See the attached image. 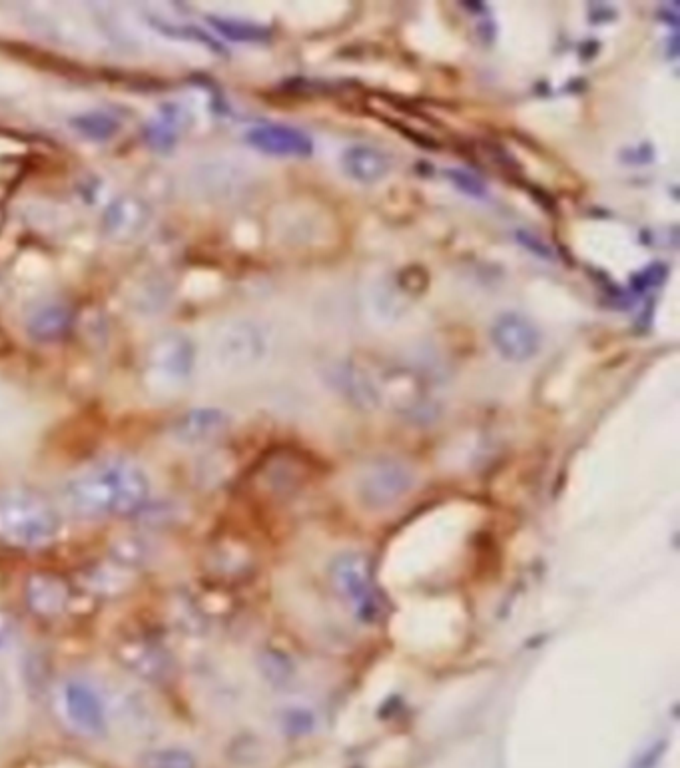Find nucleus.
I'll use <instances>...</instances> for the list:
<instances>
[{
  "instance_id": "obj_9",
  "label": "nucleus",
  "mask_w": 680,
  "mask_h": 768,
  "mask_svg": "<svg viewBox=\"0 0 680 768\" xmlns=\"http://www.w3.org/2000/svg\"><path fill=\"white\" fill-rule=\"evenodd\" d=\"M244 182L236 160L226 156H208L190 164L184 172V190L204 202H220L234 196Z\"/></svg>"
},
{
  "instance_id": "obj_23",
  "label": "nucleus",
  "mask_w": 680,
  "mask_h": 768,
  "mask_svg": "<svg viewBox=\"0 0 680 768\" xmlns=\"http://www.w3.org/2000/svg\"><path fill=\"white\" fill-rule=\"evenodd\" d=\"M148 768H196V759L184 751V749H158L148 755L146 759Z\"/></svg>"
},
{
  "instance_id": "obj_14",
  "label": "nucleus",
  "mask_w": 680,
  "mask_h": 768,
  "mask_svg": "<svg viewBox=\"0 0 680 768\" xmlns=\"http://www.w3.org/2000/svg\"><path fill=\"white\" fill-rule=\"evenodd\" d=\"M124 665L144 681H164L172 671V659L164 647L150 639L128 641L120 649Z\"/></svg>"
},
{
  "instance_id": "obj_22",
  "label": "nucleus",
  "mask_w": 680,
  "mask_h": 768,
  "mask_svg": "<svg viewBox=\"0 0 680 768\" xmlns=\"http://www.w3.org/2000/svg\"><path fill=\"white\" fill-rule=\"evenodd\" d=\"M280 727L288 737L300 739L310 735L316 729V717L312 711L302 709V707H292L286 709L280 717Z\"/></svg>"
},
{
  "instance_id": "obj_10",
  "label": "nucleus",
  "mask_w": 680,
  "mask_h": 768,
  "mask_svg": "<svg viewBox=\"0 0 680 768\" xmlns=\"http://www.w3.org/2000/svg\"><path fill=\"white\" fill-rule=\"evenodd\" d=\"M154 222L150 202L138 194H120L102 212V232L110 242L130 244L140 240Z\"/></svg>"
},
{
  "instance_id": "obj_5",
  "label": "nucleus",
  "mask_w": 680,
  "mask_h": 768,
  "mask_svg": "<svg viewBox=\"0 0 680 768\" xmlns=\"http://www.w3.org/2000/svg\"><path fill=\"white\" fill-rule=\"evenodd\" d=\"M196 370V346L182 332H166L158 336L144 364V380L156 393H176L192 380Z\"/></svg>"
},
{
  "instance_id": "obj_8",
  "label": "nucleus",
  "mask_w": 680,
  "mask_h": 768,
  "mask_svg": "<svg viewBox=\"0 0 680 768\" xmlns=\"http://www.w3.org/2000/svg\"><path fill=\"white\" fill-rule=\"evenodd\" d=\"M210 354L220 370L240 372L256 366L264 358L266 340L252 322H228L214 332Z\"/></svg>"
},
{
  "instance_id": "obj_2",
  "label": "nucleus",
  "mask_w": 680,
  "mask_h": 768,
  "mask_svg": "<svg viewBox=\"0 0 680 768\" xmlns=\"http://www.w3.org/2000/svg\"><path fill=\"white\" fill-rule=\"evenodd\" d=\"M58 533V517L40 495L20 489L0 491V543L38 549Z\"/></svg>"
},
{
  "instance_id": "obj_27",
  "label": "nucleus",
  "mask_w": 680,
  "mask_h": 768,
  "mask_svg": "<svg viewBox=\"0 0 680 768\" xmlns=\"http://www.w3.org/2000/svg\"><path fill=\"white\" fill-rule=\"evenodd\" d=\"M16 639V621L10 613L0 609V653L6 651Z\"/></svg>"
},
{
  "instance_id": "obj_25",
  "label": "nucleus",
  "mask_w": 680,
  "mask_h": 768,
  "mask_svg": "<svg viewBox=\"0 0 680 768\" xmlns=\"http://www.w3.org/2000/svg\"><path fill=\"white\" fill-rule=\"evenodd\" d=\"M148 547L138 541V537H126L116 545V559L126 567H136L148 559Z\"/></svg>"
},
{
  "instance_id": "obj_17",
  "label": "nucleus",
  "mask_w": 680,
  "mask_h": 768,
  "mask_svg": "<svg viewBox=\"0 0 680 768\" xmlns=\"http://www.w3.org/2000/svg\"><path fill=\"white\" fill-rule=\"evenodd\" d=\"M190 112L178 102H166L158 108L156 116L146 126L148 142L162 152H168L188 132Z\"/></svg>"
},
{
  "instance_id": "obj_11",
  "label": "nucleus",
  "mask_w": 680,
  "mask_h": 768,
  "mask_svg": "<svg viewBox=\"0 0 680 768\" xmlns=\"http://www.w3.org/2000/svg\"><path fill=\"white\" fill-rule=\"evenodd\" d=\"M491 344L499 356L513 364H525L533 360L541 350L539 328L523 314H501L491 326Z\"/></svg>"
},
{
  "instance_id": "obj_26",
  "label": "nucleus",
  "mask_w": 680,
  "mask_h": 768,
  "mask_svg": "<svg viewBox=\"0 0 680 768\" xmlns=\"http://www.w3.org/2000/svg\"><path fill=\"white\" fill-rule=\"evenodd\" d=\"M667 749H669V741L661 739V741H655L651 747H647L635 761L631 768H659L663 757L667 755Z\"/></svg>"
},
{
  "instance_id": "obj_4",
  "label": "nucleus",
  "mask_w": 680,
  "mask_h": 768,
  "mask_svg": "<svg viewBox=\"0 0 680 768\" xmlns=\"http://www.w3.org/2000/svg\"><path fill=\"white\" fill-rule=\"evenodd\" d=\"M54 707L64 725L88 739L108 733V703L102 691L82 677H66L54 689Z\"/></svg>"
},
{
  "instance_id": "obj_12",
  "label": "nucleus",
  "mask_w": 680,
  "mask_h": 768,
  "mask_svg": "<svg viewBox=\"0 0 680 768\" xmlns=\"http://www.w3.org/2000/svg\"><path fill=\"white\" fill-rule=\"evenodd\" d=\"M244 140L250 148L278 158H308L314 154V140L304 130L288 124L252 126Z\"/></svg>"
},
{
  "instance_id": "obj_24",
  "label": "nucleus",
  "mask_w": 680,
  "mask_h": 768,
  "mask_svg": "<svg viewBox=\"0 0 680 768\" xmlns=\"http://www.w3.org/2000/svg\"><path fill=\"white\" fill-rule=\"evenodd\" d=\"M443 174L465 196L477 198V200L487 196V186H485V182L479 176H475V174H471L467 170H461V168H449Z\"/></svg>"
},
{
  "instance_id": "obj_20",
  "label": "nucleus",
  "mask_w": 680,
  "mask_h": 768,
  "mask_svg": "<svg viewBox=\"0 0 680 768\" xmlns=\"http://www.w3.org/2000/svg\"><path fill=\"white\" fill-rule=\"evenodd\" d=\"M70 124L80 136H84L88 140H96V142L108 140L120 128V122L116 120V116H112L110 112H102V110L78 114L70 120Z\"/></svg>"
},
{
  "instance_id": "obj_3",
  "label": "nucleus",
  "mask_w": 680,
  "mask_h": 768,
  "mask_svg": "<svg viewBox=\"0 0 680 768\" xmlns=\"http://www.w3.org/2000/svg\"><path fill=\"white\" fill-rule=\"evenodd\" d=\"M330 581L359 623L377 625L387 615V599L375 581L371 561L363 553H340L330 563Z\"/></svg>"
},
{
  "instance_id": "obj_21",
  "label": "nucleus",
  "mask_w": 680,
  "mask_h": 768,
  "mask_svg": "<svg viewBox=\"0 0 680 768\" xmlns=\"http://www.w3.org/2000/svg\"><path fill=\"white\" fill-rule=\"evenodd\" d=\"M212 26L224 34L230 40L236 42H264L270 38V30L266 26H258L252 22H242V20H232V18H210Z\"/></svg>"
},
{
  "instance_id": "obj_1",
  "label": "nucleus",
  "mask_w": 680,
  "mask_h": 768,
  "mask_svg": "<svg viewBox=\"0 0 680 768\" xmlns=\"http://www.w3.org/2000/svg\"><path fill=\"white\" fill-rule=\"evenodd\" d=\"M150 477L142 465L124 457L100 459L66 485V501L82 517H130L150 499Z\"/></svg>"
},
{
  "instance_id": "obj_15",
  "label": "nucleus",
  "mask_w": 680,
  "mask_h": 768,
  "mask_svg": "<svg viewBox=\"0 0 680 768\" xmlns=\"http://www.w3.org/2000/svg\"><path fill=\"white\" fill-rule=\"evenodd\" d=\"M26 605L28 609L42 617L54 619L64 613L68 605V585L50 573H36L26 583Z\"/></svg>"
},
{
  "instance_id": "obj_13",
  "label": "nucleus",
  "mask_w": 680,
  "mask_h": 768,
  "mask_svg": "<svg viewBox=\"0 0 680 768\" xmlns=\"http://www.w3.org/2000/svg\"><path fill=\"white\" fill-rule=\"evenodd\" d=\"M230 425V417L222 409L198 407L180 415L172 427L174 437L186 445H202L220 437Z\"/></svg>"
},
{
  "instance_id": "obj_16",
  "label": "nucleus",
  "mask_w": 680,
  "mask_h": 768,
  "mask_svg": "<svg viewBox=\"0 0 680 768\" xmlns=\"http://www.w3.org/2000/svg\"><path fill=\"white\" fill-rule=\"evenodd\" d=\"M341 168L357 184H377L391 170V158L377 146L353 144L341 154Z\"/></svg>"
},
{
  "instance_id": "obj_18",
  "label": "nucleus",
  "mask_w": 680,
  "mask_h": 768,
  "mask_svg": "<svg viewBox=\"0 0 680 768\" xmlns=\"http://www.w3.org/2000/svg\"><path fill=\"white\" fill-rule=\"evenodd\" d=\"M72 314L64 306H44L28 320V334L38 342H54L68 332Z\"/></svg>"
},
{
  "instance_id": "obj_6",
  "label": "nucleus",
  "mask_w": 680,
  "mask_h": 768,
  "mask_svg": "<svg viewBox=\"0 0 680 768\" xmlns=\"http://www.w3.org/2000/svg\"><path fill=\"white\" fill-rule=\"evenodd\" d=\"M415 487L413 469L399 459L371 461L355 483L359 503L369 511H387L397 507Z\"/></svg>"
},
{
  "instance_id": "obj_7",
  "label": "nucleus",
  "mask_w": 680,
  "mask_h": 768,
  "mask_svg": "<svg viewBox=\"0 0 680 768\" xmlns=\"http://www.w3.org/2000/svg\"><path fill=\"white\" fill-rule=\"evenodd\" d=\"M32 30L44 38L70 48H90L96 44L100 28L94 14H84L74 6H30L24 12Z\"/></svg>"
},
{
  "instance_id": "obj_28",
  "label": "nucleus",
  "mask_w": 680,
  "mask_h": 768,
  "mask_svg": "<svg viewBox=\"0 0 680 768\" xmlns=\"http://www.w3.org/2000/svg\"><path fill=\"white\" fill-rule=\"evenodd\" d=\"M517 238H519V244H523L525 248H529L533 254L545 258V260H551V248L545 246L541 240H537L535 236L527 234V232H517Z\"/></svg>"
},
{
  "instance_id": "obj_19",
  "label": "nucleus",
  "mask_w": 680,
  "mask_h": 768,
  "mask_svg": "<svg viewBox=\"0 0 680 768\" xmlns=\"http://www.w3.org/2000/svg\"><path fill=\"white\" fill-rule=\"evenodd\" d=\"M260 671H262V677L268 681V685H272L274 689H280V691H288L296 685L298 681V667L296 663L292 661L290 655H286L284 651H278V649H266L262 651L260 655Z\"/></svg>"
}]
</instances>
